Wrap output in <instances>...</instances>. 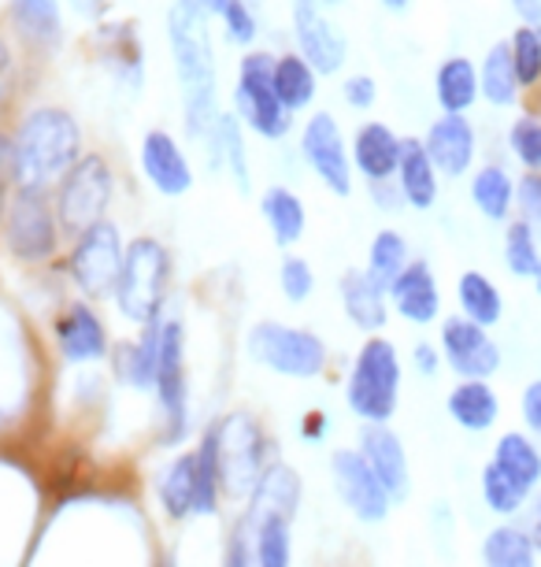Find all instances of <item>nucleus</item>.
Masks as SVG:
<instances>
[{"instance_id":"nucleus-1","label":"nucleus","mask_w":541,"mask_h":567,"mask_svg":"<svg viewBox=\"0 0 541 567\" xmlns=\"http://www.w3.org/2000/svg\"><path fill=\"white\" fill-rule=\"evenodd\" d=\"M86 156L82 153V126L60 104H38L23 112L12 134V167L15 189H52L60 178Z\"/></svg>"},{"instance_id":"nucleus-2","label":"nucleus","mask_w":541,"mask_h":567,"mask_svg":"<svg viewBox=\"0 0 541 567\" xmlns=\"http://www.w3.org/2000/svg\"><path fill=\"white\" fill-rule=\"evenodd\" d=\"M167 45H171L178 90L186 104V131L208 137L216 131V49H211V19L175 0L167 8Z\"/></svg>"},{"instance_id":"nucleus-3","label":"nucleus","mask_w":541,"mask_h":567,"mask_svg":"<svg viewBox=\"0 0 541 567\" xmlns=\"http://www.w3.org/2000/svg\"><path fill=\"white\" fill-rule=\"evenodd\" d=\"M167 290H171V252L160 238H142L126 241L123 252V271L119 286H115V308L123 319H131L134 327H148L164 316Z\"/></svg>"},{"instance_id":"nucleus-4","label":"nucleus","mask_w":541,"mask_h":567,"mask_svg":"<svg viewBox=\"0 0 541 567\" xmlns=\"http://www.w3.org/2000/svg\"><path fill=\"white\" fill-rule=\"evenodd\" d=\"M400 379H405V368H400L397 346L389 338H367L360 346L353 371H348L345 382V404L356 420H364V426H382L394 420L397 401H400Z\"/></svg>"},{"instance_id":"nucleus-5","label":"nucleus","mask_w":541,"mask_h":567,"mask_svg":"<svg viewBox=\"0 0 541 567\" xmlns=\"http://www.w3.org/2000/svg\"><path fill=\"white\" fill-rule=\"evenodd\" d=\"M219 460V489L230 501H249L268 471V437L249 412H227L219 423H211Z\"/></svg>"},{"instance_id":"nucleus-6","label":"nucleus","mask_w":541,"mask_h":567,"mask_svg":"<svg viewBox=\"0 0 541 567\" xmlns=\"http://www.w3.org/2000/svg\"><path fill=\"white\" fill-rule=\"evenodd\" d=\"M112 194H115V171L108 164V156L86 153L60 178V186L52 189L60 234L79 238V234H86L90 227L108 219Z\"/></svg>"},{"instance_id":"nucleus-7","label":"nucleus","mask_w":541,"mask_h":567,"mask_svg":"<svg viewBox=\"0 0 541 567\" xmlns=\"http://www.w3.org/2000/svg\"><path fill=\"white\" fill-rule=\"evenodd\" d=\"M235 115L238 123H246L252 134L279 142L290 134L293 112L285 109L274 93V56L263 49H252L238 60V79H235Z\"/></svg>"},{"instance_id":"nucleus-8","label":"nucleus","mask_w":541,"mask_h":567,"mask_svg":"<svg viewBox=\"0 0 541 567\" xmlns=\"http://www.w3.org/2000/svg\"><path fill=\"white\" fill-rule=\"evenodd\" d=\"M249 360L285 379H320L326 368V341L304 327L260 319L246 338Z\"/></svg>"},{"instance_id":"nucleus-9","label":"nucleus","mask_w":541,"mask_h":567,"mask_svg":"<svg viewBox=\"0 0 541 567\" xmlns=\"http://www.w3.org/2000/svg\"><path fill=\"white\" fill-rule=\"evenodd\" d=\"M4 241L8 252L23 264L49 260L60 245V219L52 194H45V189H15L4 216Z\"/></svg>"},{"instance_id":"nucleus-10","label":"nucleus","mask_w":541,"mask_h":567,"mask_svg":"<svg viewBox=\"0 0 541 567\" xmlns=\"http://www.w3.org/2000/svg\"><path fill=\"white\" fill-rule=\"evenodd\" d=\"M123 252H126L123 234L112 219L97 223V227H90L86 234H79V238H74V249L67 256V271L74 278V286H79L90 301L112 297L115 286H119Z\"/></svg>"},{"instance_id":"nucleus-11","label":"nucleus","mask_w":541,"mask_h":567,"mask_svg":"<svg viewBox=\"0 0 541 567\" xmlns=\"http://www.w3.org/2000/svg\"><path fill=\"white\" fill-rule=\"evenodd\" d=\"M301 156L308 167L315 171V178L323 182L331 194L348 197L353 194V148H348L342 123L331 112H312L301 131Z\"/></svg>"},{"instance_id":"nucleus-12","label":"nucleus","mask_w":541,"mask_h":567,"mask_svg":"<svg viewBox=\"0 0 541 567\" xmlns=\"http://www.w3.org/2000/svg\"><path fill=\"white\" fill-rule=\"evenodd\" d=\"M153 390L167 415V442H178L186 434L189 393H186V327L175 316H164L160 327V360H156Z\"/></svg>"},{"instance_id":"nucleus-13","label":"nucleus","mask_w":541,"mask_h":567,"mask_svg":"<svg viewBox=\"0 0 541 567\" xmlns=\"http://www.w3.org/2000/svg\"><path fill=\"white\" fill-rule=\"evenodd\" d=\"M441 363H449L452 374H460V382L471 379H493L501 371V346L490 338V330L471 323L464 316H449L441 323Z\"/></svg>"},{"instance_id":"nucleus-14","label":"nucleus","mask_w":541,"mask_h":567,"mask_svg":"<svg viewBox=\"0 0 541 567\" xmlns=\"http://www.w3.org/2000/svg\"><path fill=\"white\" fill-rule=\"evenodd\" d=\"M290 19H293L296 52L312 63L315 74H337L345 68L348 38H345V30L326 16V8H320L315 0H293Z\"/></svg>"},{"instance_id":"nucleus-15","label":"nucleus","mask_w":541,"mask_h":567,"mask_svg":"<svg viewBox=\"0 0 541 567\" xmlns=\"http://www.w3.org/2000/svg\"><path fill=\"white\" fill-rule=\"evenodd\" d=\"M331 475L337 486V497L342 505L353 512L360 523H382L394 508V501L382 489V483L375 478V471L367 467V460L360 456V449H334L331 456Z\"/></svg>"},{"instance_id":"nucleus-16","label":"nucleus","mask_w":541,"mask_h":567,"mask_svg":"<svg viewBox=\"0 0 541 567\" xmlns=\"http://www.w3.org/2000/svg\"><path fill=\"white\" fill-rule=\"evenodd\" d=\"M360 456L367 460V467L375 471V478L382 489L389 494V501H405L412 489V467H408V453L405 442L397 437V431L389 423L382 426H364L360 431Z\"/></svg>"},{"instance_id":"nucleus-17","label":"nucleus","mask_w":541,"mask_h":567,"mask_svg":"<svg viewBox=\"0 0 541 567\" xmlns=\"http://www.w3.org/2000/svg\"><path fill=\"white\" fill-rule=\"evenodd\" d=\"M142 175L164 197H183L194 189L189 156L167 131H148L142 137Z\"/></svg>"},{"instance_id":"nucleus-18","label":"nucleus","mask_w":541,"mask_h":567,"mask_svg":"<svg viewBox=\"0 0 541 567\" xmlns=\"http://www.w3.org/2000/svg\"><path fill=\"white\" fill-rule=\"evenodd\" d=\"M427 156L438 175H449V178H464L475 164V145H479V134L468 115H438L430 123L427 137Z\"/></svg>"},{"instance_id":"nucleus-19","label":"nucleus","mask_w":541,"mask_h":567,"mask_svg":"<svg viewBox=\"0 0 541 567\" xmlns=\"http://www.w3.org/2000/svg\"><path fill=\"white\" fill-rule=\"evenodd\" d=\"M52 330H56L60 357L67 363H93L112 352L108 330H104L101 316L93 312V305H86V301H74L63 308Z\"/></svg>"},{"instance_id":"nucleus-20","label":"nucleus","mask_w":541,"mask_h":567,"mask_svg":"<svg viewBox=\"0 0 541 567\" xmlns=\"http://www.w3.org/2000/svg\"><path fill=\"white\" fill-rule=\"evenodd\" d=\"M386 297H389V305H394V312L412 327H427L441 312L438 278H434V267L427 260H412L405 271L397 275V282L389 286Z\"/></svg>"},{"instance_id":"nucleus-21","label":"nucleus","mask_w":541,"mask_h":567,"mask_svg":"<svg viewBox=\"0 0 541 567\" xmlns=\"http://www.w3.org/2000/svg\"><path fill=\"white\" fill-rule=\"evenodd\" d=\"M400 137L394 126L386 123H364L353 137V171H360V178L367 186H382V182L397 178V164H400Z\"/></svg>"},{"instance_id":"nucleus-22","label":"nucleus","mask_w":541,"mask_h":567,"mask_svg":"<svg viewBox=\"0 0 541 567\" xmlns=\"http://www.w3.org/2000/svg\"><path fill=\"white\" fill-rule=\"evenodd\" d=\"M160 327H164V316L156 323L142 327V334L134 341H123L115 346L108 357H112V368H115V379L131 390H153L156 382V360H160Z\"/></svg>"},{"instance_id":"nucleus-23","label":"nucleus","mask_w":541,"mask_h":567,"mask_svg":"<svg viewBox=\"0 0 541 567\" xmlns=\"http://www.w3.org/2000/svg\"><path fill=\"white\" fill-rule=\"evenodd\" d=\"M337 293H342V308L353 319V327L367 330V334H378L389 323V297L386 290H378L371 282L364 267H348L342 282H337Z\"/></svg>"},{"instance_id":"nucleus-24","label":"nucleus","mask_w":541,"mask_h":567,"mask_svg":"<svg viewBox=\"0 0 541 567\" xmlns=\"http://www.w3.org/2000/svg\"><path fill=\"white\" fill-rule=\"evenodd\" d=\"M397 189L405 208L416 212H430L434 200H438V171H434L427 145L419 137H405L400 145V164H397Z\"/></svg>"},{"instance_id":"nucleus-25","label":"nucleus","mask_w":541,"mask_h":567,"mask_svg":"<svg viewBox=\"0 0 541 567\" xmlns=\"http://www.w3.org/2000/svg\"><path fill=\"white\" fill-rule=\"evenodd\" d=\"M445 412H449V420L456 426H464L468 434H486L490 426L501 420V398H497V390L490 382H456L449 390V398H445Z\"/></svg>"},{"instance_id":"nucleus-26","label":"nucleus","mask_w":541,"mask_h":567,"mask_svg":"<svg viewBox=\"0 0 541 567\" xmlns=\"http://www.w3.org/2000/svg\"><path fill=\"white\" fill-rule=\"evenodd\" d=\"M434 97L441 115H468L479 101V68L468 56H449L434 74Z\"/></svg>"},{"instance_id":"nucleus-27","label":"nucleus","mask_w":541,"mask_h":567,"mask_svg":"<svg viewBox=\"0 0 541 567\" xmlns=\"http://www.w3.org/2000/svg\"><path fill=\"white\" fill-rule=\"evenodd\" d=\"M301 475L290 467V464H271L268 471H263L260 486L252 489V497L246 501L249 512L246 516H268V512H274V516H285L293 519L296 508H301Z\"/></svg>"},{"instance_id":"nucleus-28","label":"nucleus","mask_w":541,"mask_h":567,"mask_svg":"<svg viewBox=\"0 0 541 567\" xmlns=\"http://www.w3.org/2000/svg\"><path fill=\"white\" fill-rule=\"evenodd\" d=\"M260 212L271 230V241L279 245V249H290V245L304 238L308 212H304V200L296 197L290 186H271L268 194L260 197Z\"/></svg>"},{"instance_id":"nucleus-29","label":"nucleus","mask_w":541,"mask_h":567,"mask_svg":"<svg viewBox=\"0 0 541 567\" xmlns=\"http://www.w3.org/2000/svg\"><path fill=\"white\" fill-rule=\"evenodd\" d=\"M471 205L490 223H508L516 212V178L501 164H482L471 171Z\"/></svg>"},{"instance_id":"nucleus-30","label":"nucleus","mask_w":541,"mask_h":567,"mask_svg":"<svg viewBox=\"0 0 541 567\" xmlns=\"http://www.w3.org/2000/svg\"><path fill=\"white\" fill-rule=\"evenodd\" d=\"M8 16H12V27L27 45L49 49L63 34L60 0H8Z\"/></svg>"},{"instance_id":"nucleus-31","label":"nucleus","mask_w":541,"mask_h":567,"mask_svg":"<svg viewBox=\"0 0 541 567\" xmlns=\"http://www.w3.org/2000/svg\"><path fill=\"white\" fill-rule=\"evenodd\" d=\"M456 301H460V316L479 327H497L504 319V297L497 282L486 271H464L456 282Z\"/></svg>"},{"instance_id":"nucleus-32","label":"nucleus","mask_w":541,"mask_h":567,"mask_svg":"<svg viewBox=\"0 0 541 567\" xmlns=\"http://www.w3.org/2000/svg\"><path fill=\"white\" fill-rule=\"evenodd\" d=\"M479 97H486L493 109H512L519 101V79H516V63H512V45L493 41L490 52L482 56L479 68Z\"/></svg>"},{"instance_id":"nucleus-33","label":"nucleus","mask_w":541,"mask_h":567,"mask_svg":"<svg viewBox=\"0 0 541 567\" xmlns=\"http://www.w3.org/2000/svg\"><path fill=\"white\" fill-rule=\"evenodd\" d=\"M315 90H320V74L308 63L301 52H282L274 56V93L290 112H301L315 101Z\"/></svg>"},{"instance_id":"nucleus-34","label":"nucleus","mask_w":541,"mask_h":567,"mask_svg":"<svg viewBox=\"0 0 541 567\" xmlns=\"http://www.w3.org/2000/svg\"><path fill=\"white\" fill-rule=\"evenodd\" d=\"M93 45L101 49V60L112 63L115 74L131 79V85L142 82V41H137V30L131 23H101Z\"/></svg>"},{"instance_id":"nucleus-35","label":"nucleus","mask_w":541,"mask_h":567,"mask_svg":"<svg viewBox=\"0 0 541 567\" xmlns=\"http://www.w3.org/2000/svg\"><path fill=\"white\" fill-rule=\"evenodd\" d=\"M252 527V553L257 567H290L293 564V519L285 516H246Z\"/></svg>"},{"instance_id":"nucleus-36","label":"nucleus","mask_w":541,"mask_h":567,"mask_svg":"<svg viewBox=\"0 0 541 567\" xmlns=\"http://www.w3.org/2000/svg\"><path fill=\"white\" fill-rule=\"evenodd\" d=\"M160 505L175 523L194 516V505H197V460H194V453H183L178 460L167 464V471L160 475Z\"/></svg>"},{"instance_id":"nucleus-37","label":"nucleus","mask_w":541,"mask_h":567,"mask_svg":"<svg viewBox=\"0 0 541 567\" xmlns=\"http://www.w3.org/2000/svg\"><path fill=\"white\" fill-rule=\"evenodd\" d=\"M493 464L504 467L516 483H523L527 489H534L541 483V449L530 442L523 431H508L497 437L493 445Z\"/></svg>"},{"instance_id":"nucleus-38","label":"nucleus","mask_w":541,"mask_h":567,"mask_svg":"<svg viewBox=\"0 0 541 567\" xmlns=\"http://www.w3.org/2000/svg\"><path fill=\"white\" fill-rule=\"evenodd\" d=\"M482 567H538V549L523 527H493L482 538Z\"/></svg>"},{"instance_id":"nucleus-39","label":"nucleus","mask_w":541,"mask_h":567,"mask_svg":"<svg viewBox=\"0 0 541 567\" xmlns=\"http://www.w3.org/2000/svg\"><path fill=\"white\" fill-rule=\"evenodd\" d=\"M412 264L408 256V241L405 234L397 230H378L375 238H371V249H367V278L378 286V290L389 293V286L397 282V275L405 271V267Z\"/></svg>"},{"instance_id":"nucleus-40","label":"nucleus","mask_w":541,"mask_h":567,"mask_svg":"<svg viewBox=\"0 0 541 567\" xmlns=\"http://www.w3.org/2000/svg\"><path fill=\"white\" fill-rule=\"evenodd\" d=\"M479 489H482L486 508H490L493 516H501V519L519 516V512H523V505H527V497H530V489H527L523 483H516V478L508 475L504 467H497L493 460L482 467Z\"/></svg>"},{"instance_id":"nucleus-41","label":"nucleus","mask_w":541,"mask_h":567,"mask_svg":"<svg viewBox=\"0 0 541 567\" xmlns=\"http://www.w3.org/2000/svg\"><path fill=\"white\" fill-rule=\"evenodd\" d=\"M504 267L516 278L541 275V241L523 219H508V227H504Z\"/></svg>"},{"instance_id":"nucleus-42","label":"nucleus","mask_w":541,"mask_h":567,"mask_svg":"<svg viewBox=\"0 0 541 567\" xmlns=\"http://www.w3.org/2000/svg\"><path fill=\"white\" fill-rule=\"evenodd\" d=\"M194 460H197V505H194V516H216L219 512V460H216V434L211 426L200 437V445L194 449Z\"/></svg>"},{"instance_id":"nucleus-43","label":"nucleus","mask_w":541,"mask_h":567,"mask_svg":"<svg viewBox=\"0 0 541 567\" xmlns=\"http://www.w3.org/2000/svg\"><path fill=\"white\" fill-rule=\"evenodd\" d=\"M512 63H516V79H519V90H530V85L541 82V30L534 27H516L512 38Z\"/></svg>"},{"instance_id":"nucleus-44","label":"nucleus","mask_w":541,"mask_h":567,"mask_svg":"<svg viewBox=\"0 0 541 567\" xmlns=\"http://www.w3.org/2000/svg\"><path fill=\"white\" fill-rule=\"evenodd\" d=\"M508 145H512L516 159L527 171H541V115L523 112L508 131Z\"/></svg>"},{"instance_id":"nucleus-45","label":"nucleus","mask_w":541,"mask_h":567,"mask_svg":"<svg viewBox=\"0 0 541 567\" xmlns=\"http://www.w3.org/2000/svg\"><path fill=\"white\" fill-rule=\"evenodd\" d=\"M279 286H282V297L290 305H304L315 290L312 264L301 260V256H293V252H285L282 264H279Z\"/></svg>"},{"instance_id":"nucleus-46","label":"nucleus","mask_w":541,"mask_h":567,"mask_svg":"<svg viewBox=\"0 0 541 567\" xmlns=\"http://www.w3.org/2000/svg\"><path fill=\"white\" fill-rule=\"evenodd\" d=\"M516 212L530 230L541 234V171H527L516 182Z\"/></svg>"},{"instance_id":"nucleus-47","label":"nucleus","mask_w":541,"mask_h":567,"mask_svg":"<svg viewBox=\"0 0 541 567\" xmlns=\"http://www.w3.org/2000/svg\"><path fill=\"white\" fill-rule=\"evenodd\" d=\"M222 30H227V38L235 41V45L249 49L252 41H257V16H252V8L246 0H230L227 12H222Z\"/></svg>"},{"instance_id":"nucleus-48","label":"nucleus","mask_w":541,"mask_h":567,"mask_svg":"<svg viewBox=\"0 0 541 567\" xmlns=\"http://www.w3.org/2000/svg\"><path fill=\"white\" fill-rule=\"evenodd\" d=\"M342 97L353 112H367V109H375V101H378V82L371 79V74H348L342 82Z\"/></svg>"},{"instance_id":"nucleus-49","label":"nucleus","mask_w":541,"mask_h":567,"mask_svg":"<svg viewBox=\"0 0 541 567\" xmlns=\"http://www.w3.org/2000/svg\"><path fill=\"white\" fill-rule=\"evenodd\" d=\"M222 567H257V553H252V527L246 519H241L235 527V534H230L227 553H222Z\"/></svg>"},{"instance_id":"nucleus-50","label":"nucleus","mask_w":541,"mask_h":567,"mask_svg":"<svg viewBox=\"0 0 541 567\" xmlns=\"http://www.w3.org/2000/svg\"><path fill=\"white\" fill-rule=\"evenodd\" d=\"M519 412H523V423L530 434L541 437V379H534L523 390V401H519Z\"/></svg>"},{"instance_id":"nucleus-51","label":"nucleus","mask_w":541,"mask_h":567,"mask_svg":"<svg viewBox=\"0 0 541 567\" xmlns=\"http://www.w3.org/2000/svg\"><path fill=\"white\" fill-rule=\"evenodd\" d=\"M15 194V167H12V137L0 134V205L4 197Z\"/></svg>"},{"instance_id":"nucleus-52","label":"nucleus","mask_w":541,"mask_h":567,"mask_svg":"<svg viewBox=\"0 0 541 567\" xmlns=\"http://www.w3.org/2000/svg\"><path fill=\"white\" fill-rule=\"evenodd\" d=\"M12 82H15V52L8 45V38H0V112H4V104H8Z\"/></svg>"},{"instance_id":"nucleus-53","label":"nucleus","mask_w":541,"mask_h":567,"mask_svg":"<svg viewBox=\"0 0 541 567\" xmlns=\"http://www.w3.org/2000/svg\"><path fill=\"white\" fill-rule=\"evenodd\" d=\"M412 363L430 379V374H438V368H441V349L430 346V341H419V346L412 349Z\"/></svg>"},{"instance_id":"nucleus-54","label":"nucleus","mask_w":541,"mask_h":567,"mask_svg":"<svg viewBox=\"0 0 541 567\" xmlns=\"http://www.w3.org/2000/svg\"><path fill=\"white\" fill-rule=\"evenodd\" d=\"M67 4H71V12L79 19H86V23H101V16L108 12L112 0H67Z\"/></svg>"},{"instance_id":"nucleus-55","label":"nucleus","mask_w":541,"mask_h":567,"mask_svg":"<svg viewBox=\"0 0 541 567\" xmlns=\"http://www.w3.org/2000/svg\"><path fill=\"white\" fill-rule=\"evenodd\" d=\"M323 434H326V412L312 409L301 420V437H304V442H323Z\"/></svg>"},{"instance_id":"nucleus-56","label":"nucleus","mask_w":541,"mask_h":567,"mask_svg":"<svg viewBox=\"0 0 541 567\" xmlns=\"http://www.w3.org/2000/svg\"><path fill=\"white\" fill-rule=\"evenodd\" d=\"M512 12L519 16L523 27L541 30V0H512Z\"/></svg>"},{"instance_id":"nucleus-57","label":"nucleus","mask_w":541,"mask_h":567,"mask_svg":"<svg viewBox=\"0 0 541 567\" xmlns=\"http://www.w3.org/2000/svg\"><path fill=\"white\" fill-rule=\"evenodd\" d=\"M189 8H197L200 16H208V19H222V12H227V4L230 0H186Z\"/></svg>"},{"instance_id":"nucleus-58","label":"nucleus","mask_w":541,"mask_h":567,"mask_svg":"<svg viewBox=\"0 0 541 567\" xmlns=\"http://www.w3.org/2000/svg\"><path fill=\"white\" fill-rule=\"evenodd\" d=\"M530 542H534V549L541 553V497H538V508H534V523H530Z\"/></svg>"},{"instance_id":"nucleus-59","label":"nucleus","mask_w":541,"mask_h":567,"mask_svg":"<svg viewBox=\"0 0 541 567\" xmlns=\"http://www.w3.org/2000/svg\"><path fill=\"white\" fill-rule=\"evenodd\" d=\"M382 8H386V12H405V8L412 4V0H378Z\"/></svg>"},{"instance_id":"nucleus-60","label":"nucleus","mask_w":541,"mask_h":567,"mask_svg":"<svg viewBox=\"0 0 541 567\" xmlns=\"http://www.w3.org/2000/svg\"><path fill=\"white\" fill-rule=\"evenodd\" d=\"M315 4H320V8H337L342 0H315Z\"/></svg>"},{"instance_id":"nucleus-61","label":"nucleus","mask_w":541,"mask_h":567,"mask_svg":"<svg viewBox=\"0 0 541 567\" xmlns=\"http://www.w3.org/2000/svg\"><path fill=\"white\" fill-rule=\"evenodd\" d=\"M534 282H538V293H541V275H538V278H534Z\"/></svg>"}]
</instances>
